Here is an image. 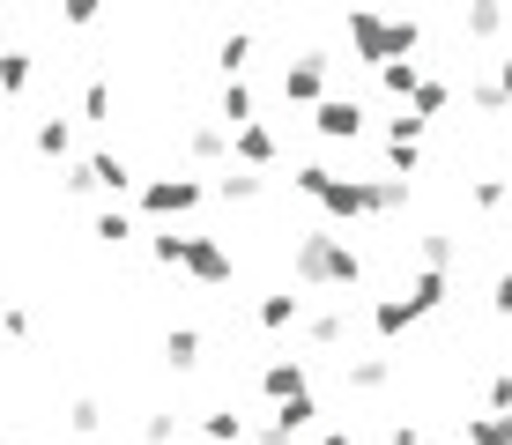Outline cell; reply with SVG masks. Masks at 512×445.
I'll return each mask as SVG.
<instances>
[{"instance_id": "6da1fadb", "label": "cell", "mask_w": 512, "mask_h": 445, "mask_svg": "<svg viewBox=\"0 0 512 445\" xmlns=\"http://www.w3.org/2000/svg\"><path fill=\"white\" fill-rule=\"evenodd\" d=\"M297 193H305L320 216L342 230V223H372V216H394V208H409V178H342L327 164H297L290 178Z\"/></svg>"}, {"instance_id": "7a4b0ae2", "label": "cell", "mask_w": 512, "mask_h": 445, "mask_svg": "<svg viewBox=\"0 0 512 445\" xmlns=\"http://www.w3.org/2000/svg\"><path fill=\"white\" fill-rule=\"evenodd\" d=\"M290 275H297V290H357V282H364V253H357L334 223H320V230H305V238H297Z\"/></svg>"}, {"instance_id": "3957f363", "label": "cell", "mask_w": 512, "mask_h": 445, "mask_svg": "<svg viewBox=\"0 0 512 445\" xmlns=\"http://www.w3.org/2000/svg\"><path fill=\"white\" fill-rule=\"evenodd\" d=\"M342 38L349 52H357V67H394V60H416V45H423V23H409V15H372V8H357L342 23Z\"/></svg>"}, {"instance_id": "277c9868", "label": "cell", "mask_w": 512, "mask_h": 445, "mask_svg": "<svg viewBox=\"0 0 512 445\" xmlns=\"http://www.w3.org/2000/svg\"><path fill=\"white\" fill-rule=\"evenodd\" d=\"M134 186V164L119 149H90V156H75V164H67V193H75V201H112V193H127Z\"/></svg>"}, {"instance_id": "5b68a950", "label": "cell", "mask_w": 512, "mask_h": 445, "mask_svg": "<svg viewBox=\"0 0 512 445\" xmlns=\"http://www.w3.org/2000/svg\"><path fill=\"white\" fill-rule=\"evenodd\" d=\"M216 186H201V178H141V216L149 223H179V216H193V208L208 201Z\"/></svg>"}, {"instance_id": "8992f818", "label": "cell", "mask_w": 512, "mask_h": 445, "mask_svg": "<svg viewBox=\"0 0 512 445\" xmlns=\"http://www.w3.org/2000/svg\"><path fill=\"white\" fill-rule=\"evenodd\" d=\"M275 97L282 104H312V112H320V104L334 97V89H327V52H297V60H282Z\"/></svg>"}, {"instance_id": "52a82bcc", "label": "cell", "mask_w": 512, "mask_h": 445, "mask_svg": "<svg viewBox=\"0 0 512 445\" xmlns=\"http://www.w3.org/2000/svg\"><path fill=\"white\" fill-rule=\"evenodd\" d=\"M179 275H193L201 290L231 282V275H238V253H231V238H186V260H179Z\"/></svg>"}, {"instance_id": "ba28073f", "label": "cell", "mask_w": 512, "mask_h": 445, "mask_svg": "<svg viewBox=\"0 0 512 445\" xmlns=\"http://www.w3.org/2000/svg\"><path fill=\"white\" fill-rule=\"evenodd\" d=\"M260 394H268V408L297 401V394H312V371H305V356H268V364H260Z\"/></svg>"}, {"instance_id": "9c48e42d", "label": "cell", "mask_w": 512, "mask_h": 445, "mask_svg": "<svg viewBox=\"0 0 512 445\" xmlns=\"http://www.w3.org/2000/svg\"><path fill=\"white\" fill-rule=\"evenodd\" d=\"M364 119H372V112H364V97H327L320 112H312V134H320V141H357Z\"/></svg>"}, {"instance_id": "30bf717a", "label": "cell", "mask_w": 512, "mask_h": 445, "mask_svg": "<svg viewBox=\"0 0 512 445\" xmlns=\"http://www.w3.org/2000/svg\"><path fill=\"white\" fill-rule=\"evenodd\" d=\"M275 156H282V134L268 127V119H253V127L231 134V164H238V171H268Z\"/></svg>"}, {"instance_id": "8fae6325", "label": "cell", "mask_w": 512, "mask_h": 445, "mask_svg": "<svg viewBox=\"0 0 512 445\" xmlns=\"http://www.w3.org/2000/svg\"><path fill=\"white\" fill-rule=\"evenodd\" d=\"M401 297H409V312H416V319H431V312H446L453 275H431V267H416V275L401 282Z\"/></svg>"}, {"instance_id": "7c38bea8", "label": "cell", "mask_w": 512, "mask_h": 445, "mask_svg": "<svg viewBox=\"0 0 512 445\" xmlns=\"http://www.w3.org/2000/svg\"><path fill=\"white\" fill-rule=\"evenodd\" d=\"M30 149H38L45 164H75V127L52 112V119H38V127H30Z\"/></svg>"}, {"instance_id": "4fadbf2b", "label": "cell", "mask_w": 512, "mask_h": 445, "mask_svg": "<svg viewBox=\"0 0 512 445\" xmlns=\"http://www.w3.org/2000/svg\"><path fill=\"white\" fill-rule=\"evenodd\" d=\"M342 386H349V394H386V386H394V364H386V356H349Z\"/></svg>"}, {"instance_id": "5bb4252c", "label": "cell", "mask_w": 512, "mask_h": 445, "mask_svg": "<svg viewBox=\"0 0 512 445\" xmlns=\"http://www.w3.org/2000/svg\"><path fill=\"white\" fill-rule=\"evenodd\" d=\"M468 104L475 112H512V60H498V75H483V82H468Z\"/></svg>"}, {"instance_id": "9a60e30c", "label": "cell", "mask_w": 512, "mask_h": 445, "mask_svg": "<svg viewBox=\"0 0 512 445\" xmlns=\"http://www.w3.org/2000/svg\"><path fill=\"white\" fill-rule=\"evenodd\" d=\"M253 319H260L268 334H282V327H305V297H290V290H268V297L253 305Z\"/></svg>"}, {"instance_id": "2e32d148", "label": "cell", "mask_w": 512, "mask_h": 445, "mask_svg": "<svg viewBox=\"0 0 512 445\" xmlns=\"http://www.w3.org/2000/svg\"><path fill=\"white\" fill-rule=\"evenodd\" d=\"M30 82H38V52H30V45H8V52H0V97H23Z\"/></svg>"}, {"instance_id": "e0dca14e", "label": "cell", "mask_w": 512, "mask_h": 445, "mask_svg": "<svg viewBox=\"0 0 512 445\" xmlns=\"http://www.w3.org/2000/svg\"><path fill=\"white\" fill-rule=\"evenodd\" d=\"M186 156H193V164H231V127H216V119H201V127L186 134Z\"/></svg>"}, {"instance_id": "ac0fdd59", "label": "cell", "mask_w": 512, "mask_h": 445, "mask_svg": "<svg viewBox=\"0 0 512 445\" xmlns=\"http://www.w3.org/2000/svg\"><path fill=\"white\" fill-rule=\"evenodd\" d=\"M409 327H416V312H409V297H401V290L372 305V334H379V342H401Z\"/></svg>"}, {"instance_id": "d6986e66", "label": "cell", "mask_w": 512, "mask_h": 445, "mask_svg": "<svg viewBox=\"0 0 512 445\" xmlns=\"http://www.w3.org/2000/svg\"><path fill=\"white\" fill-rule=\"evenodd\" d=\"M409 112L423 119V127H431L438 112H453V82H446V75H423V89H416V104H409Z\"/></svg>"}, {"instance_id": "ffe728a7", "label": "cell", "mask_w": 512, "mask_h": 445, "mask_svg": "<svg viewBox=\"0 0 512 445\" xmlns=\"http://www.w3.org/2000/svg\"><path fill=\"white\" fill-rule=\"evenodd\" d=\"M201 438H208V445H245V416H238V408H208V416H201Z\"/></svg>"}, {"instance_id": "44dd1931", "label": "cell", "mask_w": 512, "mask_h": 445, "mask_svg": "<svg viewBox=\"0 0 512 445\" xmlns=\"http://www.w3.org/2000/svg\"><path fill=\"white\" fill-rule=\"evenodd\" d=\"M453 260H461V238H453V230H423V267H431V275H453Z\"/></svg>"}, {"instance_id": "7402d4cb", "label": "cell", "mask_w": 512, "mask_h": 445, "mask_svg": "<svg viewBox=\"0 0 512 445\" xmlns=\"http://www.w3.org/2000/svg\"><path fill=\"white\" fill-rule=\"evenodd\" d=\"M216 193H223V201H260V193H268V178H260V171H238V164H223Z\"/></svg>"}, {"instance_id": "603a6c76", "label": "cell", "mask_w": 512, "mask_h": 445, "mask_svg": "<svg viewBox=\"0 0 512 445\" xmlns=\"http://www.w3.org/2000/svg\"><path fill=\"white\" fill-rule=\"evenodd\" d=\"M245 60H253V30H231V38L216 45V67H223V82H238V75H245Z\"/></svg>"}, {"instance_id": "cb8c5ba5", "label": "cell", "mask_w": 512, "mask_h": 445, "mask_svg": "<svg viewBox=\"0 0 512 445\" xmlns=\"http://www.w3.org/2000/svg\"><path fill=\"white\" fill-rule=\"evenodd\" d=\"M416 164H423V141H416V134H386V171H394V178H416Z\"/></svg>"}, {"instance_id": "d4e9b609", "label": "cell", "mask_w": 512, "mask_h": 445, "mask_svg": "<svg viewBox=\"0 0 512 445\" xmlns=\"http://www.w3.org/2000/svg\"><path fill=\"white\" fill-rule=\"evenodd\" d=\"M342 334H349V312H342V305H334V312H312V319H305V342H312V349H334Z\"/></svg>"}, {"instance_id": "484cf974", "label": "cell", "mask_w": 512, "mask_h": 445, "mask_svg": "<svg viewBox=\"0 0 512 445\" xmlns=\"http://www.w3.org/2000/svg\"><path fill=\"white\" fill-rule=\"evenodd\" d=\"M164 364H171V371H193V364H201V334H193V327H171V334H164Z\"/></svg>"}, {"instance_id": "4316f807", "label": "cell", "mask_w": 512, "mask_h": 445, "mask_svg": "<svg viewBox=\"0 0 512 445\" xmlns=\"http://www.w3.org/2000/svg\"><path fill=\"white\" fill-rule=\"evenodd\" d=\"M90 238H97V245H112V253H119V245L134 238V216H119V208H97V216H90Z\"/></svg>"}, {"instance_id": "83f0119b", "label": "cell", "mask_w": 512, "mask_h": 445, "mask_svg": "<svg viewBox=\"0 0 512 445\" xmlns=\"http://www.w3.org/2000/svg\"><path fill=\"white\" fill-rule=\"evenodd\" d=\"M468 445H512V416H461Z\"/></svg>"}, {"instance_id": "f1b7e54d", "label": "cell", "mask_w": 512, "mask_h": 445, "mask_svg": "<svg viewBox=\"0 0 512 445\" xmlns=\"http://www.w3.org/2000/svg\"><path fill=\"white\" fill-rule=\"evenodd\" d=\"M82 119H90V127L112 119V75H90V82H82Z\"/></svg>"}, {"instance_id": "f546056e", "label": "cell", "mask_w": 512, "mask_h": 445, "mask_svg": "<svg viewBox=\"0 0 512 445\" xmlns=\"http://www.w3.org/2000/svg\"><path fill=\"white\" fill-rule=\"evenodd\" d=\"M67 431L97 438V431H104V401H97V394H75V401H67Z\"/></svg>"}, {"instance_id": "4dcf8cb0", "label": "cell", "mask_w": 512, "mask_h": 445, "mask_svg": "<svg viewBox=\"0 0 512 445\" xmlns=\"http://www.w3.org/2000/svg\"><path fill=\"white\" fill-rule=\"evenodd\" d=\"M468 201H475V216H498V208L512 201V178H475Z\"/></svg>"}, {"instance_id": "1f68e13d", "label": "cell", "mask_w": 512, "mask_h": 445, "mask_svg": "<svg viewBox=\"0 0 512 445\" xmlns=\"http://www.w3.org/2000/svg\"><path fill=\"white\" fill-rule=\"evenodd\" d=\"M461 30H468V38H498V30H505V8H490V0H483V8L461 15Z\"/></svg>"}, {"instance_id": "d6a6232c", "label": "cell", "mask_w": 512, "mask_h": 445, "mask_svg": "<svg viewBox=\"0 0 512 445\" xmlns=\"http://www.w3.org/2000/svg\"><path fill=\"white\" fill-rule=\"evenodd\" d=\"M149 260H156V267H179V260H186V238H179V230H156V238H149Z\"/></svg>"}, {"instance_id": "836d02e7", "label": "cell", "mask_w": 512, "mask_h": 445, "mask_svg": "<svg viewBox=\"0 0 512 445\" xmlns=\"http://www.w3.org/2000/svg\"><path fill=\"white\" fill-rule=\"evenodd\" d=\"M171 438H179V416H149L141 423V445H171Z\"/></svg>"}, {"instance_id": "e575fe53", "label": "cell", "mask_w": 512, "mask_h": 445, "mask_svg": "<svg viewBox=\"0 0 512 445\" xmlns=\"http://www.w3.org/2000/svg\"><path fill=\"white\" fill-rule=\"evenodd\" d=\"M490 416H512V371H498V379H490Z\"/></svg>"}, {"instance_id": "d590c367", "label": "cell", "mask_w": 512, "mask_h": 445, "mask_svg": "<svg viewBox=\"0 0 512 445\" xmlns=\"http://www.w3.org/2000/svg\"><path fill=\"white\" fill-rule=\"evenodd\" d=\"M490 312H498V319H512V267H505L498 282H490Z\"/></svg>"}, {"instance_id": "8d00e7d4", "label": "cell", "mask_w": 512, "mask_h": 445, "mask_svg": "<svg viewBox=\"0 0 512 445\" xmlns=\"http://www.w3.org/2000/svg\"><path fill=\"white\" fill-rule=\"evenodd\" d=\"M0 334H8V342H23V334H30V312L8 305V312H0Z\"/></svg>"}, {"instance_id": "74e56055", "label": "cell", "mask_w": 512, "mask_h": 445, "mask_svg": "<svg viewBox=\"0 0 512 445\" xmlns=\"http://www.w3.org/2000/svg\"><path fill=\"white\" fill-rule=\"evenodd\" d=\"M386 445H423V431H416V423H394V431H386Z\"/></svg>"}, {"instance_id": "f35d334b", "label": "cell", "mask_w": 512, "mask_h": 445, "mask_svg": "<svg viewBox=\"0 0 512 445\" xmlns=\"http://www.w3.org/2000/svg\"><path fill=\"white\" fill-rule=\"evenodd\" d=\"M320 445H357V431H342V423H334V431H327Z\"/></svg>"}, {"instance_id": "ab89813d", "label": "cell", "mask_w": 512, "mask_h": 445, "mask_svg": "<svg viewBox=\"0 0 512 445\" xmlns=\"http://www.w3.org/2000/svg\"><path fill=\"white\" fill-rule=\"evenodd\" d=\"M0 342H8V334H0Z\"/></svg>"}]
</instances>
